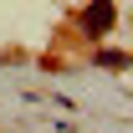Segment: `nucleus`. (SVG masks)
I'll return each mask as SVG.
<instances>
[{
  "instance_id": "f257e3e1",
  "label": "nucleus",
  "mask_w": 133,
  "mask_h": 133,
  "mask_svg": "<svg viewBox=\"0 0 133 133\" xmlns=\"http://www.w3.org/2000/svg\"><path fill=\"white\" fill-rule=\"evenodd\" d=\"M87 26H92V31H108V26H113V5H108V0H97V5L87 10Z\"/></svg>"
}]
</instances>
